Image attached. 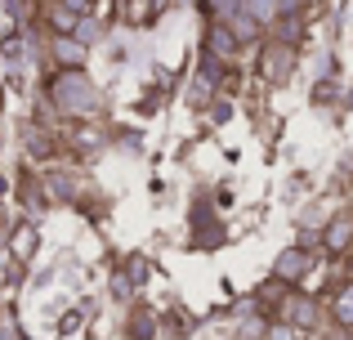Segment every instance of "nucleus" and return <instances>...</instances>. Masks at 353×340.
Masks as SVG:
<instances>
[{
  "label": "nucleus",
  "mask_w": 353,
  "mask_h": 340,
  "mask_svg": "<svg viewBox=\"0 0 353 340\" xmlns=\"http://www.w3.org/2000/svg\"><path fill=\"white\" fill-rule=\"evenodd\" d=\"M309 269H313V255L304 251V246H291V251H282V255H277V264H273V273H277L282 282H300Z\"/></svg>",
  "instance_id": "f03ea898"
},
{
  "label": "nucleus",
  "mask_w": 353,
  "mask_h": 340,
  "mask_svg": "<svg viewBox=\"0 0 353 340\" xmlns=\"http://www.w3.org/2000/svg\"><path fill=\"white\" fill-rule=\"evenodd\" d=\"M50 23H54V32H59V36H72V32H77V14H72V9H63V5L50 9Z\"/></svg>",
  "instance_id": "1a4fd4ad"
},
{
  "label": "nucleus",
  "mask_w": 353,
  "mask_h": 340,
  "mask_svg": "<svg viewBox=\"0 0 353 340\" xmlns=\"http://www.w3.org/2000/svg\"><path fill=\"white\" fill-rule=\"evenodd\" d=\"M331 314H336L340 327H353V282L336 291V300H331Z\"/></svg>",
  "instance_id": "6e6552de"
},
{
  "label": "nucleus",
  "mask_w": 353,
  "mask_h": 340,
  "mask_svg": "<svg viewBox=\"0 0 353 340\" xmlns=\"http://www.w3.org/2000/svg\"><path fill=\"white\" fill-rule=\"evenodd\" d=\"M59 5H63V9H72V14L81 18V14H90V5H94V0H59Z\"/></svg>",
  "instance_id": "9b49d317"
},
{
  "label": "nucleus",
  "mask_w": 353,
  "mask_h": 340,
  "mask_svg": "<svg viewBox=\"0 0 353 340\" xmlns=\"http://www.w3.org/2000/svg\"><path fill=\"white\" fill-rule=\"evenodd\" d=\"M0 242H5V224H0Z\"/></svg>",
  "instance_id": "ddd939ff"
},
{
  "label": "nucleus",
  "mask_w": 353,
  "mask_h": 340,
  "mask_svg": "<svg viewBox=\"0 0 353 340\" xmlns=\"http://www.w3.org/2000/svg\"><path fill=\"white\" fill-rule=\"evenodd\" d=\"M50 94H54V103H59L63 112H90V108L99 103L94 86H90V77L81 68H63L59 77H54Z\"/></svg>",
  "instance_id": "f257e3e1"
},
{
  "label": "nucleus",
  "mask_w": 353,
  "mask_h": 340,
  "mask_svg": "<svg viewBox=\"0 0 353 340\" xmlns=\"http://www.w3.org/2000/svg\"><path fill=\"white\" fill-rule=\"evenodd\" d=\"M54 59H59L63 68H81V63H85V45H81L77 36H59V41H54Z\"/></svg>",
  "instance_id": "39448f33"
},
{
  "label": "nucleus",
  "mask_w": 353,
  "mask_h": 340,
  "mask_svg": "<svg viewBox=\"0 0 353 340\" xmlns=\"http://www.w3.org/2000/svg\"><path fill=\"white\" fill-rule=\"evenodd\" d=\"M210 50H215L219 59H233V54H237V36L228 32V23H215V27H210Z\"/></svg>",
  "instance_id": "0eeeda50"
},
{
  "label": "nucleus",
  "mask_w": 353,
  "mask_h": 340,
  "mask_svg": "<svg viewBox=\"0 0 353 340\" xmlns=\"http://www.w3.org/2000/svg\"><path fill=\"white\" fill-rule=\"evenodd\" d=\"M286 323L291 327H318V305L309 296H291L286 300Z\"/></svg>",
  "instance_id": "7ed1b4c3"
},
{
  "label": "nucleus",
  "mask_w": 353,
  "mask_h": 340,
  "mask_svg": "<svg viewBox=\"0 0 353 340\" xmlns=\"http://www.w3.org/2000/svg\"><path fill=\"white\" fill-rule=\"evenodd\" d=\"M241 9L250 14V23H255V27H264V23H273V18H282V0H246Z\"/></svg>",
  "instance_id": "423d86ee"
},
{
  "label": "nucleus",
  "mask_w": 353,
  "mask_h": 340,
  "mask_svg": "<svg viewBox=\"0 0 353 340\" xmlns=\"http://www.w3.org/2000/svg\"><path fill=\"white\" fill-rule=\"evenodd\" d=\"M268 340H295V336L286 332V327H273V332H268Z\"/></svg>",
  "instance_id": "f8f14e48"
},
{
  "label": "nucleus",
  "mask_w": 353,
  "mask_h": 340,
  "mask_svg": "<svg viewBox=\"0 0 353 340\" xmlns=\"http://www.w3.org/2000/svg\"><path fill=\"white\" fill-rule=\"evenodd\" d=\"M0 188H5V183H0Z\"/></svg>",
  "instance_id": "4468645a"
},
{
  "label": "nucleus",
  "mask_w": 353,
  "mask_h": 340,
  "mask_svg": "<svg viewBox=\"0 0 353 340\" xmlns=\"http://www.w3.org/2000/svg\"><path fill=\"white\" fill-rule=\"evenodd\" d=\"M130 336H134V340H152V318L139 314V318H134V327H130Z\"/></svg>",
  "instance_id": "9d476101"
},
{
  "label": "nucleus",
  "mask_w": 353,
  "mask_h": 340,
  "mask_svg": "<svg viewBox=\"0 0 353 340\" xmlns=\"http://www.w3.org/2000/svg\"><path fill=\"white\" fill-rule=\"evenodd\" d=\"M349 242H353V219H349V215L331 219V224H327V233H322V246H327V251H345Z\"/></svg>",
  "instance_id": "20e7f679"
}]
</instances>
